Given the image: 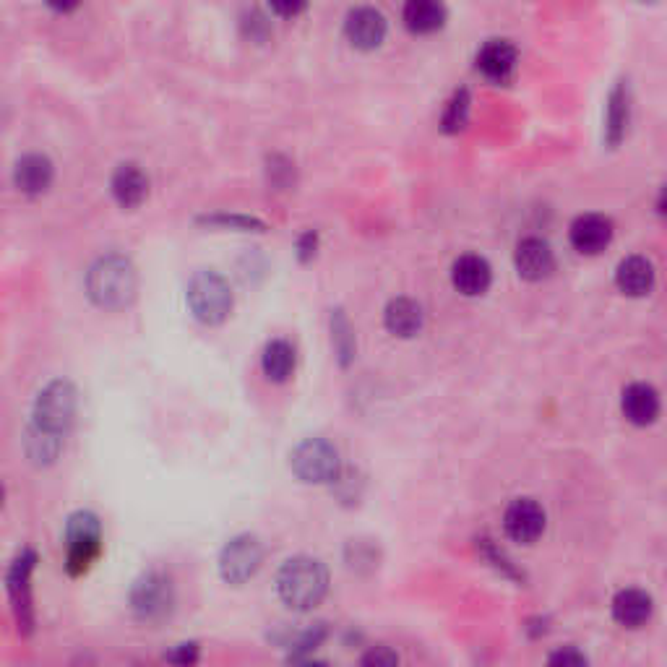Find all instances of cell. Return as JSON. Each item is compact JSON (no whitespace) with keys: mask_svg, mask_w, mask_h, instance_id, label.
<instances>
[{"mask_svg":"<svg viewBox=\"0 0 667 667\" xmlns=\"http://www.w3.org/2000/svg\"><path fill=\"white\" fill-rule=\"evenodd\" d=\"M76 407H79V394L71 381H50L45 389L37 394L32 407V425L24 438V449L32 464L47 467L63 451L68 430L76 420Z\"/></svg>","mask_w":667,"mask_h":667,"instance_id":"6da1fadb","label":"cell"},{"mask_svg":"<svg viewBox=\"0 0 667 667\" xmlns=\"http://www.w3.org/2000/svg\"><path fill=\"white\" fill-rule=\"evenodd\" d=\"M139 290V277L131 258L120 253H107L97 258L86 274V292L94 305H100L105 311H120L133 303Z\"/></svg>","mask_w":667,"mask_h":667,"instance_id":"7a4b0ae2","label":"cell"},{"mask_svg":"<svg viewBox=\"0 0 667 667\" xmlns=\"http://www.w3.org/2000/svg\"><path fill=\"white\" fill-rule=\"evenodd\" d=\"M279 600L292 610H311L329 592V568L311 555H295L284 561L277 574Z\"/></svg>","mask_w":667,"mask_h":667,"instance_id":"3957f363","label":"cell"},{"mask_svg":"<svg viewBox=\"0 0 667 667\" xmlns=\"http://www.w3.org/2000/svg\"><path fill=\"white\" fill-rule=\"evenodd\" d=\"M102 553V524L92 511H76L66 522V568L71 576L86 574Z\"/></svg>","mask_w":667,"mask_h":667,"instance_id":"277c9868","label":"cell"},{"mask_svg":"<svg viewBox=\"0 0 667 667\" xmlns=\"http://www.w3.org/2000/svg\"><path fill=\"white\" fill-rule=\"evenodd\" d=\"M188 308L196 321L206 326H219L232 313L230 284L217 271H199L188 284Z\"/></svg>","mask_w":667,"mask_h":667,"instance_id":"5b68a950","label":"cell"},{"mask_svg":"<svg viewBox=\"0 0 667 667\" xmlns=\"http://www.w3.org/2000/svg\"><path fill=\"white\" fill-rule=\"evenodd\" d=\"M131 602L133 615L144 623H159L165 621L167 615L175 608V584H172L170 574L152 568L141 574L131 587Z\"/></svg>","mask_w":667,"mask_h":667,"instance_id":"8992f818","label":"cell"},{"mask_svg":"<svg viewBox=\"0 0 667 667\" xmlns=\"http://www.w3.org/2000/svg\"><path fill=\"white\" fill-rule=\"evenodd\" d=\"M290 469L300 483L324 485L339 477V451L324 438H305L290 454Z\"/></svg>","mask_w":667,"mask_h":667,"instance_id":"52a82bcc","label":"cell"},{"mask_svg":"<svg viewBox=\"0 0 667 667\" xmlns=\"http://www.w3.org/2000/svg\"><path fill=\"white\" fill-rule=\"evenodd\" d=\"M264 563V545L253 535H238L232 537L222 548L219 555V574L227 584H245L248 579L258 574V568Z\"/></svg>","mask_w":667,"mask_h":667,"instance_id":"ba28073f","label":"cell"},{"mask_svg":"<svg viewBox=\"0 0 667 667\" xmlns=\"http://www.w3.org/2000/svg\"><path fill=\"white\" fill-rule=\"evenodd\" d=\"M37 566V553L24 550V553L11 563L6 576L8 597H11V608H14L16 626L21 634H32L34 628V605H32V571Z\"/></svg>","mask_w":667,"mask_h":667,"instance_id":"9c48e42d","label":"cell"},{"mask_svg":"<svg viewBox=\"0 0 667 667\" xmlns=\"http://www.w3.org/2000/svg\"><path fill=\"white\" fill-rule=\"evenodd\" d=\"M545 524H548L545 509L537 501H532V498H516L506 509V514H503L506 535L514 542H522V545H532V542L540 540L542 532H545Z\"/></svg>","mask_w":667,"mask_h":667,"instance_id":"30bf717a","label":"cell"},{"mask_svg":"<svg viewBox=\"0 0 667 667\" xmlns=\"http://www.w3.org/2000/svg\"><path fill=\"white\" fill-rule=\"evenodd\" d=\"M389 24L386 16L373 6H357L352 8L347 19H344V34L357 50H376L386 40Z\"/></svg>","mask_w":667,"mask_h":667,"instance_id":"8fae6325","label":"cell"},{"mask_svg":"<svg viewBox=\"0 0 667 667\" xmlns=\"http://www.w3.org/2000/svg\"><path fill=\"white\" fill-rule=\"evenodd\" d=\"M613 222L605 214H582L571 222L568 238L584 256H597L613 243Z\"/></svg>","mask_w":667,"mask_h":667,"instance_id":"7c38bea8","label":"cell"},{"mask_svg":"<svg viewBox=\"0 0 667 667\" xmlns=\"http://www.w3.org/2000/svg\"><path fill=\"white\" fill-rule=\"evenodd\" d=\"M451 282L456 292H462L464 298H480L490 290L493 284V269H490L488 258L477 256V253H464L451 266Z\"/></svg>","mask_w":667,"mask_h":667,"instance_id":"4fadbf2b","label":"cell"},{"mask_svg":"<svg viewBox=\"0 0 667 667\" xmlns=\"http://www.w3.org/2000/svg\"><path fill=\"white\" fill-rule=\"evenodd\" d=\"M514 266L519 277L527 282H542L555 271V253L548 240L542 238H524L516 245Z\"/></svg>","mask_w":667,"mask_h":667,"instance_id":"5bb4252c","label":"cell"},{"mask_svg":"<svg viewBox=\"0 0 667 667\" xmlns=\"http://www.w3.org/2000/svg\"><path fill=\"white\" fill-rule=\"evenodd\" d=\"M477 71L483 73L485 79L496 81V84H506L514 76L516 63H519V53L509 40H488L480 53H477Z\"/></svg>","mask_w":667,"mask_h":667,"instance_id":"9a60e30c","label":"cell"},{"mask_svg":"<svg viewBox=\"0 0 667 667\" xmlns=\"http://www.w3.org/2000/svg\"><path fill=\"white\" fill-rule=\"evenodd\" d=\"M621 410L628 423L639 425V428L652 425L654 420H657V415H660V394L654 391V386L641 384V381L639 384L626 386L621 399Z\"/></svg>","mask_w":667,"mask_h":667,"instance_id":"2e32d148","label":"cell"},{"mask_svg":"<svg viewBox=\"0 0 667 667\" xmlns=\"http://www.w3.org/2000/svg\"><path fill=\"white\" fill-rule=\"evenodd\" d=\"M615 284L628 298H644L654 287V266L644 256L623 258L615 269Z\"/></svg>","mask_w":667,"mask_h":667,"instance_id":"e0dca14e","label":"cell"},{"mask_svg":"<svg viewBox=\"0 0 667 667\" xmlns=\"http://www.w3.org/2000/svg\"><path fill=\"white\" fill-rule=\"evenodd\" d=\"M384 324L389 334L402 339H412L423 331L425 313L423 305L412 298H394L384 311Z\"/></svg>","mask_w":667,"mask_h":667,"instance_id":"ac0fdd59","label":"cell"},{"mask_svg":"<svg viewBox=\"0 0 667 667\" xmlns=\"http://www.w3.org/2000/svg\"><path fill=\"white\" fill-rule=\"evenodd\" d=\"M53 162L45 157V154H27L16 162L14 170V183L21 193L27 196H40L50 188L53 183Z\"/></svg>","mask_w":667,"mask_h":667,"instance_id":"d6986e66","label":"cell"},{"mask_svg":"<svg viewBox=\"0 0 667 667\" xmlns=\"http://www.w3.org/2000/svg\"><path fill=\"white\" fill-rule=\"evenodd\" d=\"M628 123H631V86H628V81H618L608 97V115H605V141H608V146H618L626 139Z\"/></svg>","mask_w":667,"mask_h":667,"instance_id":"ffe728a7","label":"cell"},{"mask_svg":"<svg viewBox=\"0 0 667 667\" xmlns=\"http://www.w3.org/2000/svg\"><path fill=\"white\" fill-rule=\"evenodd\" d=\"M110 188H113V196L123 209H133L146 199L149 193V178L139 165L126 162L113 172V180H110Z\"/></svg>","mask_w":667,"mask_h":667,"instance_id":"44dd1931","label":"cell"},{"mask_svg":"<svg viewBox=\"0 0 667 667\" xmlns=\"http://www.w3.org/2000/svg\"><path fill=\"white\" fill-rule=\"evenodd\" d=\"M654 602L644 589L628 587L613 597V618L626 628H641L652 618Z\"/></svg>","mask_w":667,"mask_h":667,"instance_id":"7402d4cb","label":"cell"},{"mask_svg":"<svg viewBox=\"0 0 667 667\" xmlns=\"http://www.w3.org/2000/svg\"><path fill=\"white\" fill-rule=\"evenodd\" d=\"M295 365H298V355H295V347L287 339H271L264 347L261 368H264V376L274 381V384L290 381V376L295 373Z\"/></svg>","mask_w":667,"mask_h":667,"instance_id":"603a6c76","label":"cell"},{"mask_svg":"<svg viewBox=\"0 0 667 667\" xmlns=\"http://www.w3.org/2000/svg\"><path fill=\"white\" fill-rule=\"evenodd\" d=\"M446 6L433 0H412L404 6V27L412 34H433L446 24Z\"/></svg>","mask_w":667,"mask_h":667,"instance_id":"cb8c5ba5","label":"cell"},{"mask_svg":"<svg viewBox=\"0 0 667 667\" xmlns=\"http://www.w3.org/2000/svg\"><path fill=\"white\" fill-rule=\"evenodd\" d=\"M331 344H334V352H337L339 363L350 365L352 357H355L357 352V342L350 318L344 316L342 308L331 311Z\"/></svg>","mask_w":667,"mask_h":667,"instance_id":"d4e9b609","label":"cell"},{"mask_svg":"<svg viewBox=\"0 0 667 667\" xmlns=\"http://www.w3.org/2000/svg\"><path fill=\"white\" fill-rule=\"evenodd\" d=\"M469 120V92L467 89H459L454 92L451 102L446 105V113L441 118V128L446 133H459Z\"/></svg>","mask_w":667,"mask_h":667,"instance_id":"484cf974","label":"cell"},{"mask_svg":"<svg viewBox=\"0 0 667 667\" xmlns=\"http://www.w3.org/2000/svg\"><path fill=\"white\" fill-rule=\"evenodd\" d=\"M266 172H269V183L274 185V188H279V191H284V188H290V185L295 183V165H292L287 157H282V154L269 157Z\"/></svg>","mask_w":667,"mask_h":667,"instance_id":"4316f807","label":"cell"},{"mask_svg":"<svg viewBox=\"0 0 667 667\" xmlns=\"http://www.w3.org/2000/svg\"><path fill=\"white\" fill-rule=\"evenodd\" d=\"M201 649L196 641H183V644H175L170 652H165V660L175 667H193L199 662Z\"/></svg>","mask_w":667,"mask_h":667,"instance_id":"83f0119b","label":"cell"},{"mask_svg":"<svg viewBox=\"0 0 667 667\" xmlns=\"http://www.w3.org/2000/svg\"><path fill=\"white\" fill-rule=\"evenodd\" d=\"M480 550H483L485 558H488V561L493 563V566H496L498 571H503V574L511 576V579H522V574L516 571L514 563H511L509 558H506V553H503V550L498 548V545H493V540H480Z\"/></svg>","mask_w":667,"mask_h":667,"instance_id":"f1b7e54d","label":"cell"},{"mask_svg":"<svg viewBox=\"0 0 667 667\" xmlns=\"http://www.w3.org/2000/svg\"><path fill=\"white\" fill-rule=\"evenodd\" d=\"M360 667H399V654L386 644H378L363 654Z\"/></svg>","mask_w":667,"mask_h":667,"instance_id":"f546056e","label":"cell"},{"mask_svg":"<svg viewBox=\"0 0 667 667\" xmlns=\"http://www.w3.org/2000/svg\"><path fill=\"white\" fill-rule=\"evenodd\" d=\"M548 667H589V660L582 649L561 647L548 657Z\"/></svg>","mask_w":667,"mask_h":667,"instance_id":"4dcf8cb0","label":"cell"},{"mask_svg":"<svg viewBox=\"0 0 667 667\" xmlns=\"http://www.w3.org/2000/svg\"><path fill=\"white\" fill-rule=\"evenodd\" d=\"M209 225H225V227H238V230H264V222L251 217H227V214H217V217H206Z\"/></svg>","mask_w":667,"mask_h":667,"instance_id":"1f68e13d","label":"cell"},{"mask_svg":"<svg viewBox=\"0 0 667 667\" xmlns=\"http://www.w3.org/2000/svg\"><path fill=\"white\" fill-rule=\"evenodd\" d=\"M245 32H248V37H253V40H266V34H269V21L264 19V16L258 14H251V19L243 21Z\"/></svg>","mask_w":667,"mask_h":667,"instance_id":"d6a6232c","label":"cell"},{"mask_svg":"<svg viewBox=\"0 0 667 667\" xmlns=\"http://www.w3.org/2000/svg\"><path fill=\"white\" fill-rule=\"evenodd\" d=\"M300 258L303 261H308V258L316 256V248H318V235L316 232H305L303 238H300Z\"/></svg>","mask_w":667,"mask_h":667,"instance_id":"836d02e7","label":"cell"},{"mask_svg":"<svg viewBox=\"0 0 667 667\" xmlns=\"http://www.w3.org/2000/svg\"><path fill=\"white\" fill-rule=\"evenodd\" d=\"M303 11V3H274V6H271V14L284 16V19H295V16L303 14Z\"/></svg>","mask_w":667,"mask_h":667,"instance_id":"e575fe53","label":"cell"},{"mask_svg":"<svg viewBox=\"0 0 667 667\" xmlns=\"http://www.w3.org/2000/svg\"><path fill=\"white\" fill-rule=\"evenodd\" d=\"M290 667H329V662L311 660V657H300V660H292Z\"/></svg>","mask_w":667,"mask_h":667,"instance_id":"d590c367","label":"cell"},{"mask_svg":"<svg viewBox=\"0 0 667 667\" xmlns=\"http://www.w3.org/2000/svg\"><path fill=\"white\" fill-rule=\"evenodd\" d=\"M0 503H3V485H0Z\"/></svg>","mask_w":667,"mask_h":667,"instance_id":"8d00e7d4","label":"cell"}]
</instances>
